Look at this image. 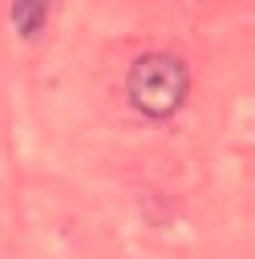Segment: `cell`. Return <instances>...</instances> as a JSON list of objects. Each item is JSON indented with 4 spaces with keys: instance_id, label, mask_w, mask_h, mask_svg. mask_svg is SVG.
Wrapping results in <instances>:
<instances>
[{
    "instance_id": "1",
    "label": "cell",
    "mask_w": 255,
    "mask_h": 259,
    "mask_svg": "<svg viewBox=\"0 0 255 259\" xmlns=\"http://www.w3.org/2000/svg\"><path fill=\"white\" fill-rule=\"evenodd\" d=\"M125 89H130V101L138 105V113L170 117L182 109V101L190 93V69L174 53H146L130 65Z\"/></svg>"
},
{
    "instance_id": "2",
    "label": "cell",
    "mask_w": 255,
    "mask_h": 259,
    "mask_svg": "<svg viewBox=\"0 0 255 259\" xmlns=\"http://www.w3.org/2000/svg\"><path fill=\"white\" fill-rule=\"evenodd\" d=\"M49 4L53 0H12V24L20 36H36L49 20Z\"/></svg>"
}]
</instances>
